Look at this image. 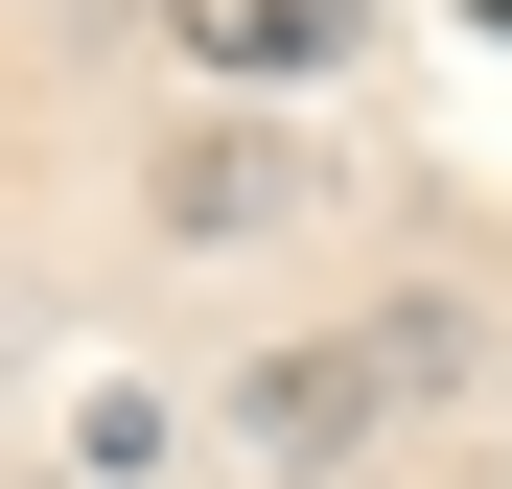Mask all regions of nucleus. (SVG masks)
Returning a JSON list of instances; mask_svg holds the SVG:
<instances>
[{
    "instance_id": "obj_1",
    "label": "nucleus",
    "mask_w": 512,
    "mask_h": 489,
    "mask_svg": "<svg viewBox=\"0 0 512 489\" xmlns=\"http://www.w3.org/2000/svg\"><path fill=\"white\" fill-rule=\"evenodd\" d=\"M187 24H210V47H233V70H303V47H326V24H350V0H187Z\"/></svg>"
}]
</instances>
